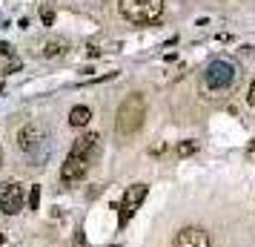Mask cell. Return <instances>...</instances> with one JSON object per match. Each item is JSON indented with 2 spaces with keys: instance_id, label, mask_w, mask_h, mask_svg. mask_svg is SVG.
Segmentation results:
<instances>
[{
  "instance_id": "obj_11",
  "label": "cell",
  "mask_w": 255,
  "mask_h": 247,
  "mask_svg": "<svg viewBox=\"0 0 255 247\" xmlns=\"http://www.w3.org/2000/svg\"><path fill=\"white\" fill-rule=\"evenodd\" d=\"M40 207V187H29V210H37Z\"/></svg>"
},
{
  "instance_id": "obj_2",
  "label": "cell",
  "mask_w": 255,
  "mask_h": 247,
  "mask_svg": "<svg viewBox=\"0 0 255 247\" xmlns=\"http://www.w3.org/2000/svg\"><path fill=\"white\" fill-rule=\"evenodd\" d=\"M143 115H146V101H143V95H138V92L127 95V98L121 101V106H118V118H115L118 135L132 138V135L143 127Z\"/></svg>"
},
{
  "instance_id": "obj_9",
  "label": "cell",
  "mask_w": 255,
  "mask_h": 247,
  "mask_svg": "<svg viewBox=\"0 0 255 247\" xmlns=\"http://www.w3.org/2000/svg\"><path fill=\"white\" fill-rule=\"evenodd\" d=\"M89 121H92V109H89V106H72L69 127H86Z\"/></svg>"
},
{
  "instance_id": "obj_12",
  "label": "cell",
  "mask_w": 255,
  "mask_h": 247,
  "mask_svg": "<svg viewBox=\"0 0 255 247\" xmlns=\"http://www.w3.org/2000/svg\"><path fill=\"white\" fill-rule=\"evenodd\" d=\"M195 150H198V144H195V141H181V144H178V155H181V158L192 155Z\"/></svg>"
},
{
  "instance_id": "obj_7",
  "label": "cell",
  "mask_w": 255,
  "mask_h": 247,
  "mask_svg": "<svg viewBox=\"0 0 255 247\" xmlns=\"http://www.w3.org/2000/svg\"><path fill=\"white\" fill-rule=\"evenodd\" d=\"M20 210H23V187L17 181H3L0 184V213L17 216Z\"/></svg>"
},
{
  "instance_id": "obj_6",
  "label": "cell",
  "mask_w": 255,
  "mask_h": 247,
  "mask_svg": "<svg viewBox=\"0 0 255 247\" xmlns=\"http://www.w3.org/2000/svg\"><path fill=\"white\" fill-rule=\"evenodd\" d=\"M146 193H149L146 184H132V187L124 193L121 204H112V207L118 210V224H121V227H127V224L132 222V216L140 210V204H143V199H146Z\"/></svg>"
},
{
  "instance_id": "obj_5",
  "label": "cell",
  "mask_w": 255,
  "mask_h": 247,
  "mask_svg": "<svg viewBox=\"0 0 255 247\" xmlns=\"http://www.w3.org/2000/svg\"><path fill=\"white\" fill-rule=\"evenodd\" d=\"M235 83H238V69H235V63H230L224 58L212 60L207 66V72H204V86L209 92H227Z\"/></svg>"
},
{
  "instance_id": "obj_4",
  "label": "cell",
  "mask_w": 255,
  "mask_h": 247,
  "mask_svg": "<svg viewBox=\"0 0 255 247\" xmlns=\"http://www.w3.org/2000/svg\"><path fill=\"white\" fill-rule=\"evenodd\" d=\"M121 14L138 26L158 23L163 14V0H121Z\"/></svg>"
},
{
  "instance_id": "obj_13",
  "label": "cell",
  "mask_w": 255,
  "mask_h": 247,
  "mask_svg": "<svg viewBox=\"0 0 255 247\" xmlns=\"http://www.w3.org/2000/svg\"><path fill=\"white\" fill-rule=\"evenodd\" d=\"M40 20H43L46 26L55 23V12H52V6H40Z\"/></svg>"
},
{
  "instance_id": "obj_15",
  "label": "cell",
  "mask_w": 255,
  "mask_h": 247,
  "mask_svg": "<svg viewBox=\"0 0 255 247\" xmlns=\"http://www.w3.org/2000/svg\"><path fill=\"white\" fill-rule=\"evenodd\" d=\"M247 104L255 109V78H253V83H250V95H247Z\"/></svg>"
},
{
  "instance_id": "obj_18",
  "label": "cell",
  "mask_w": 255,
  "mask_h": 247,
  "mask_svg": "<svg viewBox=\"0 0 255 247\" xmlns=\"http://www.w3.org/2000/svg\"><path fill=\"white\" fill-rule=\"evenodd\" d=\"M109 247H121V245H109Z\"/></svg>"
},
{
  "instance_id": "obj_16",
  "label": "cell",
  "mask_w": 255,
  "mask_h": 247,
  "mask_svg": "<svg viewBox=\"0 0 255 247\" xmlns=\"http://www.w3.org/2000/svg\"><path fill=\"white\" fill-rule=\"evenodd\" d=\"M247 158H250V161H255V138L250 141V147H247Z\"/></svg>"
},
{
  "instance_id": "obj_17",
  "label": "cell",
  "mask_w": 255,
  "mask_h": 247,
  "mask_svg": "<svg viewBox=\"0 0 255 247\" xmlns=\"http://www.w3.org/2000/svg\"><path fill=\"white\" fill-rule=\"evenodd\" d=\"M0 92H3V81H0Z\"/></svg>"
},
{
  "instance_id": "obj_8",
  "label": "cell",
  "mask_w": 255,
  "mask_h": 247,
  "mask_svg": "<svg viewBox=\"0 0 255 247\" xmlns=\"http://www.w3.org/2000/svg\"><path fill=\"white\" fill-rule=\"evenodd\" d=\"M175 247H212V239L204 227H181L175 233Z\"/></svg>"
},
{
  "instance_id": "obj_10",
  "label": "cell",
  "mask_w": 255,
  "mask_h": 247,
  "mask_svg": "<svg viewBox=\"0 0 255 247\" xmlns=\"http://www.w3.org/2000/svg\"><path fill=\"white\" fill-rule=\"evenodd\" d=\"M63 52H66V40H46L43 43V55L46 58H58Z\"/></svg>"
},
{
  "instance_id": "obj_3",
  "label": "cell",
  "mask_w": 255,
  "mask_h": 247,
  "mask_svg": "<svg viewBox=\"0 0 255 247\" xmlns=\"http://www.w3.org/2000/svg\"><path fill=\"white\" fill-rule=\"evenodd\" d=\"M17 147L23 150L35 164H43L49 155H52V144H49L46 132L35 127V124H26L23 130L17 132Z\"/></svg>"
},
{
  "instance_id": "obj_1",
  "label": "cell",
  "mask_w": 255,
  "mask_h": 247,
  "mask_svg": "<svg viewBox=\"0 0 255 247\" xmlns=\"http://www.w3.org/2000/svg\"><path fill=\"white\" fill-rule=\"evenodd\" d=\"M98 150H101V135H98V132H86V135H81L78 141L72 144L66 161H63V167H60V181H63V184H75V181H81V178L89 173V164L95 161Z\"/></svg>"
},
{
  "instance_id": "obj_14",
  "label": "cell",
  "mask_w": 255,
  "mask_h": 247,
  "mask_svg": "<svg viewBox=\"0 0 255 247\" xmlns=\"http://www.w3.org/2000/svg\"><path fill=\"white\" fill-rule=\"evenodd\" d=\"M72 247H89V242H86V233H83V230H78V233H75V245Z\"/></svg>"
},
{
  "instance_id": "obj_19",
  "label": "cell",
  "mask_w": 255,
  "mask_h": 247,
  "mask_svg": "<svg viewBox=\"0 0 255 247\" xmlns=\"http://www.w3.org/2000/svg\"><path fill=\"white\" fill-rule=\"evenodd\" d=\"M0 161H3V153H0Z\"/></svg>"
}]
</instances>
